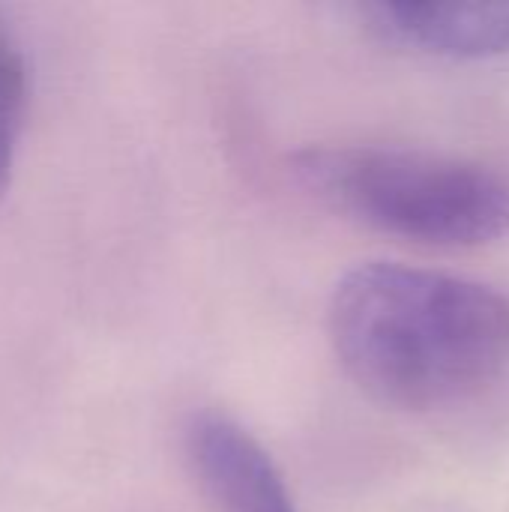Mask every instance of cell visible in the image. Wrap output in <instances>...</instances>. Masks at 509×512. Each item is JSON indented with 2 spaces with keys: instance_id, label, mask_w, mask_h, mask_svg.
Returning <instances> with one entry per match:
<instances>
[{
  "instance_id": "cell-1",
  "label": "cell",
  "mask_w": 509,
  "mask_h": 512,
  "mask_svg": "<svg viewBox=\"0 0 509 512\" xmlns=\"http://www.w3.org/2000/svg\"><path fill=\"white\" fill-rule=\"evenodd\" d=\"M327 336L345 375L378 405L429 414L492 387L509 363V297L498 288L366 261L327 306Z\"/></svg>"
},
{
  "instance_id": "cell-2",
  "label": "cell",
  "mask_w": 509,
  "mask_h": 512,
  "mask_svg": "<svg viewBox=\"0 0 509 512\" xmlns=\"http://www.w3.org/2000/svg\"><path fill=\"white\" fill-rule=\"evenodd\" d=\"M291 174L336 216L411 243L468 249L509 234V177L462 156L318 144L291 156Z\"/></svg>"
},
{
  "instance_id": "cell-3",
  "label": "cell",
  "mask_w": 509,
  "mask_h": 512,
  "mask_svg": "<svg viewBox=\"0 0 509 512\" xmlns=\"http://www.w3.org/2000/svg\"><path fill=\"white\" fill-rule=\"evenodd\" d=\"M186 465L216 512H297L270 453L231 417L198 411L183 429Z\"/></svg>"
},
{
  "instance_id": "cell-4",
  "label": "cell",
  "mask_w": 509,
  "mask_h": 512,
  "mask_svg": "<svg viewBox=\"0 0 509 512\" xmlns=\"http://www.w3.org/2000/svg\"><path fill=\"white\" fill-rule=\"evenodd\" d=\"M366 30L447 60H489L509 54V0H378L360 9Z\"/></svg>"
},
{
  "instance_id": "cell-5",
  "label": "cell",
  "mask_w": 509,
  "mask_h": 512,
  "mask_svg": "<svg viewBox=\"0 0 509 512\" xmlns=\"http://www.w3.org/2000/svg\"><path fill=\"white\" fill-rule=\"evenodd\" d=\"M30 102V66L21 42L0 12V201L6 198L18 162V144Z\"/></svg>"
}]
</instances>
